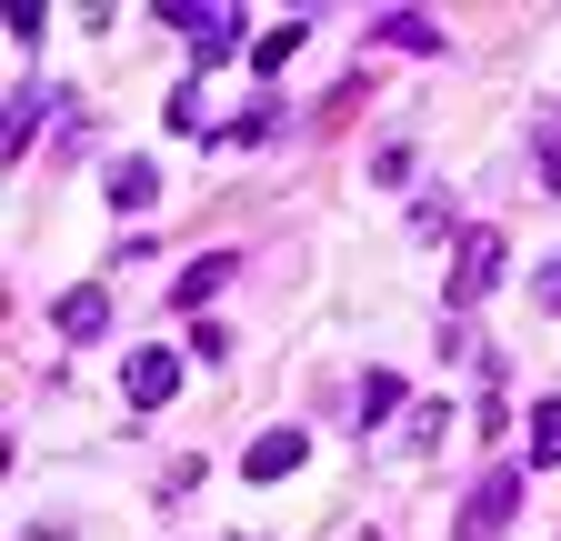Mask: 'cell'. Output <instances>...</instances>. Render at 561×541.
<instances>
[{
    "instance_id": "1",
    "label": "cell",
    "mask_w": 561,
    "mask_h": 541,
    "mask_svg": "<svg viewBox=\"0 0 561 541\" xmlns=\"http://www.w3.org/2000/svg\"><path fill=\"white\" fill-rule=\"evenodd\" d=\"M181 41H191V60H201V71H210V60H231L241 50V11H221V0H171V11H161Z\"/></svg>"
},
{
    "instance_id": "2",
    "label": "cell",
    "mask_w": 561,
    "mask_h": 541,
    "mask_svg": "<svg viewBox=\"0 0 561 541\" xmlns=\"http://www.w3.org/2000/svg\"><path fill=\"white\" fill-rule=\"evenodd\" d=\"M491 281H502V231H461V251H451V311H471V301H491Z\"/></svg>"
},
{
    "instance_id": "3",
    "label": "cell",
    "mask_w": 561,
    "mask_h": 541,
    "mask_svg": "<svg viewBox=\"0 0 561 541\" xmlns=\"http://www.w3.org/2000/svg\"><path fill=\"white\" fill-rule=\"evenodd\" d=\"M121 391H130V412H161V401L181 391V352H130L121 361Z\"/></svg>"
},
{
    "instance_id": "4",
    "label": "cell",
    "mask_w": 561,
    "mask_h": 541,
    "mask_svg": "<svg viewBox=\"0 0 561 541\" xmlns=\"http://www.w3.org/2000/svg\"><path fill=\"white\" fill-rule=\"evenodd\" d=\"M512 511H522V482H512V471H491V482L461 502V541H491V531H502Z\"/></svg>"
},
{
    "instance_id": "5",
    "label": "cell",
    "mask_w": 561,
    "mask_h": 541,
    "mask_svg": "<svg viewBox=\"0 0 561 541\" xmlns=\"http://www.w3.org/2000/svg\"><path fill=\"white\" fill-rule=\"evenodd\" d=\"M231 270H241L231 251H210V261H191L181 281H171V301H181V311H201V301H221V291H231Z\"/></svg>"
},
{
    "instance_id": "6",
    "label": "cell",
    "mask_w": 561,
    "mask_h": 541,
    "mask_svg": "<svg viewBox=\"0 0 561 541\" xmlns=\"http://www.w3.org/2000/svg\"><path fill=\"white\" fill-rule=\"evenodd\" d=\"M301 451H311L301 431H261V441L241 451V471H251V482H280V471H301Z\"/></svg>"
},
{
    "instance_id": "7",
    "label": "cell",
    "mask_w": 561,
    "mask_h": 541,
    "mask_svg": "<svg viewBox=\"0 0 561 541\" xmlns=\"http://www.w3.org/2000/svg\"><path fill=\"white\" fill-rule=\"evenodd\" d=\"M151 200H161V171L151 161H121L111 171V211H151Z\"/></svg>"
},
{
    "instance_id": "8",
    "label": "cell",
    "mask_w": 561,
    "mask_h": 541,
    "mask_svg": "<svg viewBox=\"0 0 561 541\" xmlns=\"http://www.w3.org/2000/svg\"><path fill=\"white\" fill-rule=\"evenodd\" d=\"M60 331H70V342L111 331V291H60Z\"/></svg>"
},
{
    "instance_id": "9",
    "label": "cell",
    "mask_w": 561,
    "mask_h": 541,
    "mask_svg": "<svg viewBox=\"0 0 561 541\" xmlns=\"http://www.w3.org/2000/svg\"><path fill=\"white\" fill-rule=\"evenodd\" d=\"M451 431V412H442V401H411V422H401V451H432Z\"/></svg>"
},
{
    "instance_id": "10",
    "label": "cell",
    "mask_w": 561,
    "mask_h": 541,
    "mask_svg": "<svg viewBox=\"0 0 561 541\" xmlns=\"http://www.w3.org/2000/svg\"><path fill=\"white\" fill-rule=\"evenodd\" d=\"M381 41H391V50H442V31L421 21V11H391V21H381Z\"/></svg>"
},
{
    "instance_id": "11",
    "label": "cell",
    "mask_w": 561,
    "mask_h": 541,
    "mask_svg": "<svg viewBox=\"0 0 561 541\" xmlns=\"http://www.w3.org/2000/svg\"><path fill=\"white\" fill-rule=\"evenodd\" d=\"M291 50H301V21H280V31H261V41H251V71H280V60H291Z\"/></svg>"
},
{
    "instance_id": "12",
    "label": "cell",
    "mask_w": 561,
    "mask_h": 541,
    "mask_svg": "<svg viewBox=\"0 0 561 541\" xmlns=\"http://www.w3.org/2000/svg\"><path fill=\"white\" fill-rule=\"evenodd\" d=\"M531 461H561V401H541V412H531Z\"/></svg>"
},
{
    "instance_id": "13",
    "label": "cell",
    "mask_w": 561,
    "mask_h": 541,
    "mask_svg": "<svg viewBox=\"0 0 561 541\" xmlns=\"http://www.w3.org/2000/svg\"><path fill=\"white\" fill-rule=\"evenodd\" d=\"M362 412H371V422L401 412V371H371V381H362Z\"/></svg>"
},
{
    "instance_id": "14",
    "label": "cell",
    "mask_w": 561,
    "mask_h": 541,
    "mask_svg": "<svg viewBox=\"0 0 561 541\" xmlns=\"http://www.w3.org/2000/svg\"><path fill=\"white\" fill-rule=\"evenodd\" d=\"M541 191H551V200H561V120H551V130H541Z\"/></svg>"
},
{
    "instance_id": "15",
    "label": "cell",
    "mask_w": 561,
    "mask_h": 541,
    "mask_svg": "<svg viewBox=\"0 0 561 541\" xmlns=\"http://www.w3.org/2000/svg\"><path fill=\"white\" fill-rule=\"evenodd\" d=\"M531 301H541V311H561V261L541 270V291H531Z\"/></svg>"
}]
</instances>
